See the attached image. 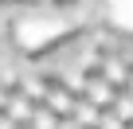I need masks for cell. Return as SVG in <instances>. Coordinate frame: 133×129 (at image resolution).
<instances>
[{
	"label": "cell",
	"instance_id": "obj_1",
	"mask_svg": "<svg viewBox=\"0 0 133 129\" xmlns=\"http://www.w3.org/2000/svg\"><path fill=\"white\" fill-rule=\"evenodd\" d=\"M75 102H78V94H75V90H66L63 78H55V74L47 78V102H43L47 110H55L59 117H71V113H75Z\"/></svg>",
	"mask_w": 133,
	"mask_h": 129
},
{
	"label": "cell",
	"instance_id": "obj_2",
	"mask_svg": "<svg viewBox=\"0 0 133 129\" xmlns=\"http://www.w3.org/2000/svg\"><path fill=\"white\" fill-rule=\"evenodd\" d=\"M129 71H133V63L125 59V55H106L102 63H98V74L114 86V90H125V82H129Z\"/></svg>",
	"mask_w": 133,
	"mask_h": 129
},
{
	"label": "cell",
	"instance_id": "obj_3",
	"mask_svg": "<svg viewBox=\"0 0 133 129\" xmlns=\"http://www.w3.org/2000/svg\"><path fill=\"white\" fill-rule=\"evenodd\" d=\"M82 98H90L94 106H102V110H110L114 106V98H117V90L94 71V74H86V86H82Z\"/></svg>",
	"mask_w": 133,
	"mask_h": 129
},
{
	"label": "cell",
	"instance_id": "obj_4",
	"mask_svg": "<svg viewBox=\"0 0 133 129\" xmlns=\"http://www.w3.org/2000/svg\"><path fill=\"white\" fill-rule=\"evenodd\" d=\"M4 113L16 121V125H31V113H35V102L24 94V90H12V98H8V106H4Z\"/></svg>",
	"mask_w": 133,
	"mask_h": 129
},
{
	"label": "cell",
	"instance_id": "obj_5",
	"mask_svg": "<svg viewBox=\"0 0 133 129\" xmlns=\"http://www.w3.org/2000/svg\"><path fill=\"white\" fill-rule=\"evenodd\" d=\"M102 113H106L102 106H94L90 98H78V102H75V113H71V117H75L78 125H86V129H98V121H102Z\"/></svg>",
	"mask_w": 133,
	"mask_h": 129
},
{
	"label": "cell",
	"instance_id": "obj_6",
	"mask_svg": "<svg viewBox=\"0 0 133 129\" xmlns=\"http://www.w3.org/2000/svg\"><path fill=\"white\" fill-rule=\"evenodd\" d=\"M20 90L39 106V102H47V78H39V74H28V78H20Z\"/></svg>",
	"mask_w": 133,
	"mask_h": 129
},
{
	"label": "cell",
	"instance_id": "obj_7",
	"mask_svg": "<svg viewBox=\"0 0 133 129\" xmlns=\"http://www.w3.org/2000/svg\"><path fill=\"white\" fill-rule=\"evenodd\" d=\"M59 125H63V117L39 102V106H35V113H31V129H59Z\"/></svg>",
	"mask_w": 133,
	"mask_h": 129
},
{
	"label": "cell",
	"instance_id": "obj_8",
	"mask_svg": "<svg viewBox=\"0 0 133 129\" xmlns=\"http://www.w3.org/2000/svg\"><path fill=\"white\" fill-rule=\"evenodd\" d=\"M110 113H117L125 125H133V94H129V90H117V98H114Z\"/></svg>",
	"mask_w": 133,
	"mask_h": 129
},
{
	"label": "cell",
	"instance_id": "obj_9",
	"mask_svg": "<svg viewBox=\"0 0 133 129\" xmlns=\"http://www.w3.org/2000/svg\"><path fill=\"white\" fill-rule=\"evenodd\" d=\"M0 86L4 90H20V71L12 63H0Z\"/></svg>",
	"mask_w": 133,
	"mask_h": 129
},
{
	"label": "cell",
	"instance_id": "obj_10",
	"mask_svg": "<svg viewBox=\"0 0 133 129\" xmlns=\"http://www.w3.org/2000/svg\"><path fill=\"white\" fill-rule=\"evenodd\" d=\"M98 129H129V125H125L117 113H110V110H106V113H102V121H98Z\"/></svg>",
	"mask_w": 133,
	"mask_h": 129
},
{
	"label": "cell",
	"instance_id": "obj_11",
	"mask_svg": "<svg viewBox=\"0 0 133 129\" xmlns=\"http://www.w3.org/2000/svg\"><path fill=\"white\" fill-rule=\"evenodd\" d=\"M0 129H24V125H16V121H12L4 110H0Z\"/></svg>",
	"mask_w": 133,
	"mask_h": 129
},
{
	"label": "cell",
	"instance_id": "obj_12",
	"mask_svg": "<svg viewBox=\"0 0 133 129\" xmlns=\"http://www.w3.org/2000/svg\"><path fill=\"white\" fill-rule=\"evenodd\" d=\"M59 129H86V125H78L75 117H63V125H59Z\"/></svg>",
	"mask_w": 133,
	"mask_h": 129
},
{
	"label": "cell",
	"instance_id": "obj_13",
	"mask_svg": "<svg viewBox=\"0 0 133 129\" xmlns=\"http://www.w3.org/2000/svg\"><path fill=\"white\" fill-rule=\"evenodd\" d=\"M8 98H12V90H4V86H0V110L8 106Z\"/></svg>",
	"mask_w": 133,
	"mask_h": 129
},
{
	"label": "cell",
	"instance_id": "obj_14",
	"mask_svg": "<svg viewBox=\"0 0 133 129\" xmlns=\"http://www.w3.org/2000/svg\"><path fill=\"white\" fill-rule=\"evenodd\" d=\"M125 90H129V94H133V71H129V82H125Z\"/></svg>",
	"mask_w": 133,
	"mask_h": 129
},
{
	"label": "cell",
	"instance_id": "obj_15",
	"mask_svg": "<svg viewBox=\"0 0 133 129\" xmlns=\"http://www.w3.org/2000/svg\"><path fill=\"white\" fill-rule=\"evenodd\" d=\"M24 129H31V125H24Z\"/></svg>",
	"mask_w": 133,
	"mask_h": 129
},
{
	"label": "cell",
	"instance_id": "obj_16",
	"mask_svg": "<svg viewBox=\"0 0 133 129\" xmlns=\"http://www.w3.org/2000/svg\"><path fill=\"white\" fill-rule=\"evenodd\" d=\"M129 129H133V125H129Z\"/></svg>",
	"mask_w": 133,
	"mask_h": 129
}]
</instances>
